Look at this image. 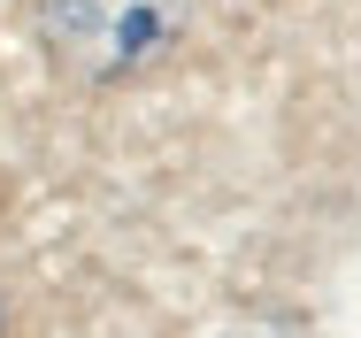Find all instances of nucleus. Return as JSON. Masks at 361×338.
Segmentation results:
<instances>
[{"mask_svg":"<svg viewBox=\"0 0 361 338\" xmlns=\"http://www.w3.org/2000/svg\"><path fill=\"white\" fill-rule=\"evenodd\" d=\"M185 23H192V0H39L47 54L85 85L146 77L154 62H169Z\"/></svg>","mask_w":361,"mask_h":338,"instance_id":"nucleus-1","label":"nucleus"}]
</instances>
